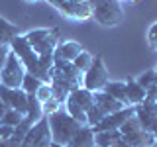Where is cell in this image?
Segmentation results:
<instances>
[{
    "mask_svg": "<svg viewBox=\"0 0 157 147\" xmlns=\"http://www.w3.org/2000/svg\"><path fill=\"white\" fill-rule=\"evenodd\" d=\"M49 147H61V145H57V143H51V145H49Z\"/></svg>",
    "mask_w": 157,
    "mask_h": 147,
    "instance_id": "7bdbcfd3",
    "label": "cell"
},
{
    "mask_svg": "<svg viewBox=\"0 0 157 147\" xmlns=\"http://www.w3.org/2000/svg\"><path fill=\"white\" fill-rule=\"evenodd\" d=\"M18 36V28L6 18H0V45H10L14 37Z\"/></svg>",
    "mask_w": 157,
    "mask_h": 147,
    "instance_id": "7402d4cb",
    "label": "cell"
},
{
    "mask_svg": "<svg viewBox=\"0 0 157 147\" xmlns=\"http://www.w3.org/2000/svg\"><path fill=\"white\" fill-rule=\"evenodd\" d=\"M43 82L39 81V78H36L33 75H29V73H26V77H24V81H22V90L26 92V94H36L37 92V88L41 86Z\"/></svg>",
    "mask_w": 157,
    "mask_h": 147,
    "instance_id": "484cf974",
    "label": "cell"
},
{
    "mask_svg": "<svg viewBox=\"0 0 157 147\" xmlns=\"http://www.w3.org/2000/svg\"><path fill=\"white\" fill-rule=\"evenodd\" d=\"M94 106H98L102 112L108 116V114H114V112H120L124 110L126 104L120 100H116V98H112L110 94H106V92H94Z\"/></svg>",
    "mask_w": 157,
    "mask_h": 147,
    "instance_id": "2e32d148",
    "label": "cell"
},
{
    "mask_svg": "<svg viewBox=\"0 0 157 147\" xmlns=\"http://www.w3.org/2000/svg\"><path fill=\"white\" fill-rule=\"evenodd\" d=\"M120 134L130 147H157V137L140 124L136 112L120 126Z\"/></svg>",
    "mask_w": 157,
    "mask_h": 147,
    "instance_id": "3957f363",
    "label": "cell"
},
{
    "mask_svg": "<svg viewBox=\"0 0 157 147\" xmlns=\"http://www.w3.org/2000/svg\"><path fill=\"white\" fill-rule=\"evenodd\" d=\"M59 110H61V104H59L55 98H51V100H47V102H43V104H41V112H43V116H45V118L57 114Z\"/></svg>",
    "mask_w": 157,
    "mask_h": 147,
    "instance_id": "4dcf8cb0",
    "label": "cell"
},
{
    "mask_svg": "<svg viewBox=\"0 0 157 147\" xmlns=\"http://www.w3.org/2000/svg\"><path fill=\"white\" fill-rule=\"evenodd\" d=\"M57 10L67 20H73V22H86V20L92 18V12H94V8L90 4H86L85 0L82 2H67L65 0Z\"/></svg>",
    "mask_w": 157,
    "mask_h": 147,
    "instance_id": "30bf717a",
    "label": "cell"
},
{
    "mask_svg": "<svg viewBox=\"0 0 157 147\" xmlns=\"http://www.w3.org/2000/svg\"><path fill=\"white\" fill-rule=\"evenodd\" d=\"M81 51H82V45H81V43L69 39V41H61V43L55 47V51H53V59H55V63H57V61L73 63V61L78 57V53H81Z\"/></svg>",
    "mask_w": 157,
    "mask_h": 147,
    "instance_id": "5bb4252c",
    "label": "cell"
},
{
    "mask_svg": "<svg viewBox=\"0 0 157 147\" xmlns=\"http://www.w3.org/2000/svg\"><path fill=\"white\" fill-rule=\"evenodd\" d=\"M28 2H37V0H28Z\"/></svg>",
    "mask_w": 157,
    "mask_h": 147,
    "instance_id": "f6af8a7d",
    "label": "cell"
},
{
    "mask_svg": "<svg viewBox=\"0 0 157 147\" xmlns=\"http://www.w3.org/2000/svg\"><path fill=\"white\" fill-rule=\"evenodd\" d=\"M128 2H141V0H128Z\"/></svg>",
    "mask_w": 157,
    "mask_h": 147,
    "instance_id": "ee69618b",
    "label": "cell"
},
{
    "mask_svg": "<svg viewBox=\"0 0 157 147\" xmlns=\"http://www.w3.org/2000/svg\"><path fill=\"white\" fill-rule=\"evenodd\" d=\"M47 2L51 4V6H55V8H59V6H61L63 2H65V0H47Z\"/></svg>",
    "mask_w": 157,
    "mask_h": 147,
    "instance_id": "60d3db41",
    "label": "cell"
},
{
    "mask_svg": "<svg viewBox=\"0 0 157 147\" xmlns=\"http://www.w3.org/2000/svg\"><path fill=\"white\" fill-rule=\"evenodd\" d=\"M53 67H55L57 71H59V73H61V75L69 81V85L73 86V90H77V88H82V78H85V73H81L75 65H73V63L57 61Z\"/></svg>",
    "mask_w": 157,
    "mask_h": 147,
    "instance_id": "9a60e30c",
    "label": "cell"
},
{
    "mask_svg": "<svg viewBox=\"0 0 157 147\" xmlns=\"http://www.w3.org/2000/svg\"><path fill=\"white\" fill-rule=\"evenodd\" d=\"M22 120H24V114H20V112L12 110V108H8L6 116L2 118V124H6V126H10V127H16Z\"/></svg>",
    "mask_w": 157,
    "mask_h": 147,
    "instance_id": "f546056e",
    "label": "cell"
},
{
    "mask_svg": "<svg viewBox=\"0 0 157 147\" xmlns=\"http://www.w3.org/2000/svg\"><path fill=\"white\" fill-rule=\"evenodd\" d=\"M69 147H96L94 145V131H92V127L82 126L81 130L75 134V137L71 139Z\"/></svg>",
    "mask_w": 157,
    "mask_h": 147,
    "instance_id": "ac0fdd59",
    "label": "cell"
},
{
    "mask_svg": "<svg viewBox=\"0 0 157 147\" xmlns=\"http://www.w3.org/2000/svg\"><path fill=\"white\" fill-rule=\"evenodd\" d=\"M0 147H20L16 141H12V139H8V141H0Z\"/></svg>",
    "mask_w": 157,
    "mask_h": 147,
    "instance_id": "74e56055",
    "label": "cell"
},
{
    "mask_svg": "<svg viewBox=\"0 0 157 147\" xmlns=\"http://www.w3.org/2000/svg\"><path fill=\"white\" fill-rule=\"evenodd\" d=\"M26 41L32 45V49L37 55H45V53H53L55 47L61 43V32L57 28H37L28 32Z\"/></svg>",
    "mask_w": 157,
    "mask_h": 147,
    "instance_id": "277c9868",
    "label": "cell"
},
{
    "mask_svg": "<svg viewBox=\"0 0 157 147\" xmlns=\"http://www.w3.org/2000/svg\"><path fill=\"white\" fill-rule=\"evenodd\" d=\"M67 2H82V0H67Z\"/></svg>",
    "mask_w": 157,
    "mask_h": 147,
    "instance_id": "b9f144b4",
    "label": "cell"
},
{
    "mask_svg": "<svg viewBox=\"0 0 157 147\" xmlns=\"http://www.w3.org/2000/svg\"><path fill=\"white\" fill-rule=\"evenodd\" d=\"M92 59H94V57H92L88 51H85V49H82V51L78 53V57L73 61V65H75L81 73H86L88 69H90V65H92Z\"/></svg>",
    "mask_w": 157,
    "mask_h": 147,
    "instance_id": "4316f807",
    "label": "cell"
},
{
    "mask_svg": "<svg viewBox=\"0 0 157 147\" xmlns=\"http://www.w3.org/2000/svg\"><path fill=\"white\" fill-rule=\"evenodd\" d=\"M49 86H51L53 98H55L59 104H65V100L69 98V94L73 92V86L69 85V81L57 71L55 67H53V71H51V81H49Z\"/></svg>",
    "mask_w": 157,
    "mask_h": 147,
    "instance_id": "4fadbf2b",
    "label": "cell"
},
{
    "mask_svg": "<svg viewBox=\"0 0 157 147\" xmlns=\"http://www.w3.org/2000/svg\"><path fill=\"white\" fill-rule=\"evenodd\" d=\"M47 122H49V130H51L53 143H57L61 147H69V143H71V139L75 137V134L82 127L77 120H73L67 112L63 114L61 110H59L57 114L49 116Z\"/></svg>",
    "mask_w": 157,
    "mask_h": 147,
    "instance_id": "7a4b0ae2",
    "label": "cell"
},
{
    "mask_svg": "<svg viewBox=\"0 0 157 147\" xmlns=\"http://www.w3.org/2000/svg\"><path fill=\"white\" fill-rule=\"evenodd\" d=\"M102 92H106V94H110L112 98H116V100H120V102L126 104V82L124 81H108L106 86L102 88Z\"/></svg>",
    "mask_w": 157,
    "mask_h": 147,
    "instance_id": "44dd1931",
    "label": "cell"
},
{
    "mask_svg": "<svg viewBox=\"0 0 157 147\" xmlns=\"http://www.w3.org/2000/svg\"><path fill=\"white\" fill-rule=\"evenodd\" d=\"M69 98H71V100H75L85 112L88 110V108L94 106V92L86 90L85 86H82V88H77V90H73L71 94H69Z\"/></svg>",
    "mask_w": 157,
    "mask_h": 147,
    "instance_id": "d6986e66",
    "label": "cell"
},
{
    "mask_svg": "<svg viewBox=\"0 0 157 147\" xmlns=\"http://www.w3.org/2000/svg\"><path fill=\"white\" fill-rule=\"evenodd\" d=\"M8 57H10V45H0V71L6 65Z\"/></svg>",
    "mask_w": 157,
    "mask_h": 147,
    "instance_id": "d590c367",
    "label": "cell"
},
{
    "mask_svg": "<svg viewBox=\"0 0 157 147\" xmlns=\"http://www.w3.org/2000/svg\"><path fill=\"white\" fill-rule=\"evenodd\" d=\"M92 18L104 28H114L124 20V6L118 0H104L94 8Z\"/></svg>",
    "mask_w": 157,
    "mask_h": 147,
    "instance_id": "5b68a950",
    "label": "cell"
},
{
    "mask_svg": "<svg viewBox=\"0 0 157 147\" xmlns=\"http://www.w3.org/2000/svg\"><path fill=\"white\" fill-rule=\"evenodd\" d=\"M53 143L51 139V130H49V122L43 116L41 120H37L36 124L29 127V131L24 137L20 147H49Z\"/></svg>",
    "mask_w": 157,
    "mask_h": 147,
    "instance_id": "52a82bcc",
    "label": "cell"
},
{
    "mask_svg": "<svg viewBox=\"0 0 157 147\" xmlns=\"http://www.w3.org/2000/svg\"><path fill=\"white\" fill-rule=\"evenodd\" d=\"M0 100H2L8 108H12V110H16V112L26 116L28 94L22 90V88H8V86L0 85Z\"/></svg>",
    "mask_w": 157,
    "mask_h": 147,
    "instance_id": "9c48e42d",
    "label": "cell"
},
{
    "mask_svg": "<svg viewBox=\"0 0 157 147\" xmlns=\"http://www.w3.org/2000/svg\"><path fill=\"white\" fill-rule=\"evenodd\" d=\"M26 118L32 120V124H36L37 120L43 118L41 112V102L36 98V94H28V110H26Z\"/></svg>",
    "mask_w": 157,
    "mask_h": 147,
    "instance_id": "603a6c76",
    "label": "cell"
},
{
    "mask_svg": "<svg viewBox=\"0 0 157 147\" xmlns=\"http://www.w3.org/2000/svg\"><path fill=\"white\" fill-rule=\"evenodd\" d=\"M85 2H86V4H90L92 8H96L98 4H102V2H104V0H85Z\"/></svg>",
    "mask_w": 157,
    "mask_h": 147,
    "instance_id": "f35d334b",
    "label": "cell"
},
{
    "mask_svg": "<svg viewBox=\"0 0 157 147\" xmlns=\"http://www.w3.org/2000/svg\"><path fill=\"white\" fill-rule=\"evenodd\" d=\"M134 110H136V118L140 120V124L157 137V102L155 104L144 102V104L136 106Z\"/></svg>",
    "mask_w": 157,
    "mask_h": 147,
    "instance_id": "7c38bea8",
    "label": "cell"
},
{
    "mask_svg": "<svg viewBox=\"0 0 157 147\" xmlns=\"http://www.w3.org/2000/svg\"><path fill=\"white\" fill-rule=\"evenodd\" d=\"M10 51L20 59V63L24 65L26 73H29V75H33L36 78H39L43 85H49L51 75H47V73L41 69V65H39V55L32 49V45L26 41V37H24V36H20V33H18V36L10 41Z\"/></svg>",
    "mask_w": 157,
    "mask_h": 147,
    "instance_id": "6da1fadb",
    "label": "cell"
},
{
    "mask_svg": "<svg viewBox=\"0 0 157 147\" xmlns=\"http://www.w3.org/2000/svg\"><path fill=\"white\" fill-rule=\"evenodd\" d=\"M104 116H106V114H104V112H102L98 106L88 108V110H86V126H88V127L98 126V124H100V120H102Z\"/></svg>",
    "mask_w": 157,
    "mask_h": 147,
    "instance_id": "83f0119b",
    "label": "cell"
},
{
    "mask_svg": "<svg viewBox=\"0 0 157 147\" xmlns=\"http://www.w3.org/2000/svg\"><path fill=\"white\" fill-rule=\"evenodd\" d=\"M12 134H14V127H10L6 124H0V141L12 139Z\"/></svg>",
    "mask_w": 157,
    "mask_h": 147,
    "instance_id": "e575fe53",
    "label": "cell"
},
{
    "mask_svg": "<svg viewBox=\"0 0 157 147\" xmlns=\"http://www.w3.org/2000/svg\"><path fill=\"white\" fill-rule=\"evenodd\" d=\"M114 147H130V145H128L126 141H124V137H120V139H118L116 143H114Z\"/></svg>",
    "mask_w": 157,
    "mask_h": 147,
    "instance_id": "ab89813d",
    "label": "cell"
},
{
    "mask_svg": "<svg viewBox=\"0 0 157 147\" xmlns=\"http://www.w3.org/2000/svg\"><path fill=\"white\" fill-rule=\"evenodd\" d=\"M32 126H33V124H32V120L24 116V120L20 122V124H18L16 127H14V134H12V141H16L18 145H22L24 137H26V134L29 131V127H32Z\"/></svg>",
    "mask_w": 157,
    "mask_h": 147,
    "instance_id": "d4e9b609",
    "label": "cell"
},
{
    "mask_svg": "<svg viewBox=\"0 0 157 147\" xmlns=\"http://www.w3.org/2000/svg\"><path fill=\"white\" fill-rule=\"evenodd\" d=\"M122 137L120 130H110V131H98L94 134V145L96 147H114V143Z\"/></svg>",
    "mask_w": 157,
    "mask_h": 147,
    "instance_id": "ffe728a7",
    "label": "cell"
},
{
    "mask_svg": "<svg viewBox=\"0 0 157 147\" xmlns=\"http://www.w3.org/2000/svg\"><path fill=\"white\" fill-rule=\"evenodd\" d=\"M147 43H149V47L153 49V51H157V22L149 28V32H147Z\"/></svg>",
    "mask_w": 157,
    "mask_h": 147,
    "instance_id": "d6a6232c",
    "label": "cell"
},
{
    "mask_svg": "<svg viewBox=\"0 0 157 147\" xmlns=\"http://www.w3.org/2000/svg\"><path fill=\"white\" fill-rule=\"evenodd\" d=\"M136 82H137L140 86H144L145 90H147L149 86H153L155 82H157V73H155V69H149V71L144 73V75H140V77L136 78Z\"/></svg>",
    "mask_w": 157,
    "mask_h": 147,
    "instance_id": "f1b7e54d",
    "label": "cell"
},
{
    "mask_svg": "<svg viewBox=\"0 0 157 147\" xmlns=\"http://www.w3.org/2000/svg\"><path fill=\"white\" fill-rule=\"evenodd\" d=\"M144 102H147V104H155V102H157V85L149 86L145 90V100ZM144 102H141V104H144Z\"/></svg>",
    "mask_w": 157,
    "mask_h": 147,
    "instance_id": "836d02e7",
    "label": "cell"
},
{
    "mask_svg": "<svg viewBox=\"0 0 157 147\" xmlns=\"http://www.w3.org/2000/svg\"><path fill=\"white\" fill-rule=\"evenodd\" d=\"M65 110H67V114L71 116L73 120H77L81 126H86V112L82 110V108L78 106L75 100L67 98V100H65Z\"/></svg>",
    "mask_w": 157,
    "mask_h": 147,
    "instance_id": "cb8c5ba5",
    "label": "cell"
},
{
    "mask_svg": "<svg viewBox=\"0 0 157 147\" xmlns=\"http://www.w3.org/2000/svg\"><path fill=\"white\" fill-rule=\"evenodd\" d=\"M36 98L41 102V104H43V102H47V100H51V98H53L51 86H49V85H41V86L37 88V92H36Z\"/></svg>",
    "mask_w": 157,
    "mask_h": 147,
    "instance_id": "1f68e13d",
    "label": "cell"
},
{
    "mask_svg": "<svg viewBox=\"0 0 157 147\" xmlns=\"http://www.w3.org/2000/svg\"><path fill=\"white\" fill-rule=\"evenodd\" d=\"M110 81L108 77V69L104 65V59L100 55H96L92 59V65L90 69L85 73V78H82V86L90 92H100L102 88L106 86V82Z\"/></svg>",
    "mask_w": 157,
    "mask_h": 147,
    "instance_id": "8992f818",
    "label": "cell"
},
{
    "mask_svg": "<svg viewBox=\"0 0 157 147\" xmlns=\"http://www.w3.org/2000/svg\"><path fill=\"white\" fill-rule=\"evenodd\" d=\"M118 2H124V0H118Z\"/></svg>",
    "mask_w": 157,
    "mask_h": 147,
    "instance_id": "bcb514c9",
    "label": "cell"
},
{
    "mask_svg": "<svg viewBox=\"0 0 157 147\" xmlns=\"http://www.w3.org/2000/svg\"><path fill=\"white\" fill-rule=\"evenodd\" d=\"M155 73H157V69H155Z\"/></svg>",
    "mask_w": 157,
    "mask_h": 147,
    "instance_id": "7dc6e473",
    "label": "cell"
},
{
    "mask_svg": "<svg viewBox=\"0 0 157 147\" xmlns=\"http://www.w3.org/2000/svg\"><path fill=\"white\" fill-rule=\"evenodd\" d=\"M6 112H8V106H6V104H4V102H2V100H0V124H2V118H4V116H6Z\"/></svg>",
    "mask_w": 157,
    "mask_h": 147,
    "instance_id": "8d00e7d4",
    "label": "cell"
},
{
    "mask_svg": "<svg viewBox=\"0 0 157 147\" xmlns=\"http://www.w3.org/2000/svg\"><path fill=\"white\" fill-rule=\"evenodd\" d=\"M134 106H126L124 110L120 112H114V114H108L100 120V124L92 127V131L94 134H98V131H110V130H120V126L124 124V122L128 120L130 116H134Z\"/></svg>",
    "mask_w": 157,
    "mask_h": 147,
    "instance_id": "8fae6325",
    "label": "cell"
},
{
    "mask_svg": "<svg viewBox=\"0 0 157 147\" xmlns=\"http://www.w3.org/2000/svg\"><path fill=\"white\" fill-rule=\"evenodd\" d=\"M145 100V88L136 82V78H128L126 81V104L128 106H140Z\"/></svg>",
    "mask_w": 157,
    "mask_h": 147,
    "instance_id": "e0dca14e",
    "label": "cell"
},
{
    "mask_svg": "<svg viewBox=\"0 0 157 147\" xmlns=\"http://www.w3.org/2000/svg\"><path fill=\"white\" fill-rule=\"evenodd\" d=\"M24 77H26V69L20 63V59L10 51V57H8L6 65L0 71V85H4L8 88H20Z\"/></svg>",
    "mask_w": 157,
    "mask_h": 147,
    "instance_id": "ba28073f",
    "label": "cell"
}]
</instances>
